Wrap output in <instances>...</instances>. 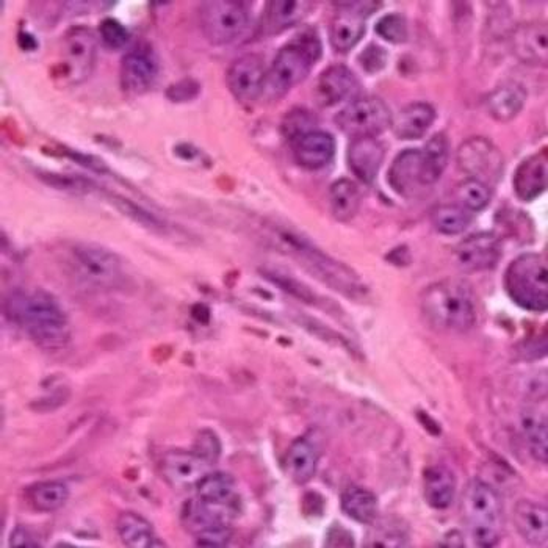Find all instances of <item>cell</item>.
I'll list each match as a JSON object with an SVG mask.
<instances>
[{
  "label": "cell",
  "mask_w": 548,
  "mask_h": 548,
  "mask_svg": "<svg viewBox=\"0 0 548 548\" xmlns=\"http://www.w3.org/2000/svg\"><path fill=\"white\" fill-rule=\"evenodd\" d=\"M456 162L464 173L478 181H498L505 170L500 149L486 137H472L459 146Z\"/></svg>",
  "instance_id": "obj_11"
},
{
  "label": "cell",
  "mask_w": 548,
  "mask_h": 548,
  "mask_svg": "<svg viewBox=\"0 0 548 548\" xmlns=\"http://www.w3.org/2000/svg\"><path fill=\"white\" fill-rule=\"evenodd\" d=\"M462 519L476 547H495L505 527L502 498L491 484L472 480L461 500Z\"/></svg>",
  "instance_id": "obj_4"
},
{
  "label": "cell",
  "mask_w": 548,
  "mask_h": 548,
  "mask_svg": "<svg viewBox=\"0 0 548 548\" xmlns=\"http://www.w3.org/2000/svg\"><path fill=\"white\" fill-rule=\"evenodd\" d=\"M321 57V43L315 30H306L300 37L285 44L274 58L265 76L264 93L271 101L282 98L300 85Z\"/></svg>",
  "instance_id": "obj_3"
},
{
  "label": "cell",
  "mask_w": 548,
  "mask_h": 548,
  "mask_svg": "<svg viewBox=\"0 0 548 548\" xmlns=\"http://www.w3.org/2000/svg\"><path fill=\"white\" fill-rule=\"evenodd\" d=\"M314 2L309 0H273L265 5L260 19V33L264 37L278 35L303 22L314 10Z\"/></svg>",
  "instance_id": "obj_20"
},
{
  "label": "cell",
  "mask_w": 548,
  "mask_h": 548,
  "mask_svg": "<svg viewBox=\"0 0 548 548\" xmlns=\"http://www.w3.org/2000/svg\"><path fill=\"white\" fill-rule=\"evenodd\" d=\"M340 505L350 519L362 525H372L378 519V498L365 487H347L340 498Z\"/></svg>",
  "instance_id": "obj_31"
},
{
  "label": "cell",
  "mask_w": 548,
  "mask_h": 548,
  "mask_svg": "<svg viewBox=\"0 0 548 548\" xmlns=\"http://www.w3.org/2000/svg\"><path fill=\"white\" fill-rule=\"evenodd\" d=\"M423 152L425 187H433L444 174L450 160V141L444 134H437L426 143Z\"/></svg>",
  "instance_id": "obj_34"
},
{
  "label": "cell",
  "mask_w": 548,
  "mask_h": 548,
  "mask_svg": "<svg viewBox=\"0 0 548 548\" xmlns=\"http://www.w3.org/2000/svg\"><path fill=\"white\" fill-rule=\"evenodd\" d=\"M30 503L40 512H54L68 502L69 489L60 481H44L35 484L29 491Z\"/></svg>",
  "instance_id": "obj_35"
},
{
  "label": "cell",
  "mask_w": 548,
  "mask_h": 548,
  "mask_svg": "<svg viewBox=\"0 0 548 548\" xmlns=\"http://www.w3.org/2000/svg\"><path fill=\"white\" fill-rule=\"evenodd\" d=\"M10 545L15 548L40 547V544L35 541V538L30 534V531L26 530L24 527H16L15 531L11 533Z\"/></svg>",
  "instance_id": "obj_48"
},
{
  "label": "cell",
  "mask_w": 548,
  "mask_h": 548,
  "mask_svg": "<svg viewBox=\"0 0 548 548\" xmlns=\"http://www.w3.org/2000/svg\"><path fill=\"white\" fill-rule=\"evenodd\" d=\"M159 76V58L149 44L130 49L119 68L121 87L127 94L137 96L151 90Z\"/></svg>",
  "instance_id": "obj_12"
},
{
  "label": "cell",
  "mask_w": 548,
  "mask_h": 548,
  "mask_svg": "<svg viewBox=\"0 0 548 548\" xmlns=\"http://www.w3.org/2000/svg\"><path fill=\"white\" fill-rule=\"evenodd\" d=\"M249 24V5L246 2L212 0L199 5V27L213 46H226L242 37Z\"/></svg>",
  "instance_id": "obj_6"
},
{
  "label": "cell",
  "mask_w": 548,
  "mask_h": 548,
  "mask_svg": "<svg viewBox=\"0 0 548 548\" xmlns=\"http://www.w3.org/2000/svg\"><path fill=\"white\" fill-rule=\"evenodd\" d=\"M436 110L425 102H414L392 119V130L400 140H420L436 121Z\"/></svg>",
  "instance_id": "obj_24"
},
{
  "label": "cell",
  "mask_w": 548,
  "mask_h": 548,
  "mask_svg": "<svg viewBox=\"0 0 548 548\" xmlns=\"http://www.w3.org/2000/svg\"><path fill=\"white\" fill-rule=\"evenodd\" d=\"M198 498L202 502L221 508H231L237 502L235 480L229 473L209 472L196 486Z\"/></svg>",
  "instance_id": "obj_29"
},
{
  "label": "cell",
  "mask_w": 548,
  "mask_h": 548,
  "mask_svg": "<svg viewBox=\"0 0 548 548\" xmlns=\"http://www.w3.org/2000/svg\"><path fill=\"white\" fill-rule=\"evenodd\" d=\"M502 238L494 232H480L464 238L455 249L458 267L466 273H481L497 267L502 259Z\"/></svg>",
  "instance_id": "obj_13"
},
{
  "label": "cell",
  "mask_w": 548,
  "mask_h": 548,
  "mask_svg": "<svg viewBox=\"0 0 548 548\" xmlns=\"http://www.w3.org/2000/svg\"><path fill=\"white\" fill-rule=\"evenodd\" d=\"M387 179L390 187L404 198H411L417 190L425 187L422 149H406L398 154L390 166Z\"/></svg>",
  "instance_id": "obj_18"
},
{
  "label": "cell",
  "mask_w": 548,
  "mask_h": 548,
  "mask_svg": "<svg viewBox=\"0 0 548 548\" xmlns=\"http://www.w3.org/2000/svg\"><path fill=\"white\" fill-rule=\"evenodd\" d=\"M392 112L379 98H357L336 116L343 134L354 138H376L392 127Z\"/></svg>",
  "instance_id": "obj_7"
},
{
  "label": "cell",
  "mask_w": 548,
  "mask_h": 548,
  "mask_svg": "<svg viewBox=\"0 0 548 548\" xmlns=\"http://www.w3.org/2000/svg\"><path fill=\"white\" fill-rule=\"evenodd\" d=\"M199 547H226L232 539V528L229 523H218L195 534Z\"/></svg>",
  "instance_id": "obj_43"
},
{
  "label": "cell",
  "mask_w": 548,
  "mask_h": 548,
  "mask_svg": "<svg viewBox=\"0 0 548 548\" xmlns=\"http://www.w3.org/2000/svg\"><path fill=\"white\" fill-rule=\"evenodd\" d=\"M372 530L368 531L367 547H406L409 544V528L406 523L401 522L397 517L387 519H376L370 525Z\"/></svg>",
  "instance_id": "obj_33"
},
{
  "label": "cell",
  "mask_w": 548,
  "mask_h": 548,
  "mask_svg": "<svg viewBox=\"0 0 548 548\" xmlns=\"http://www.w3.org/2000/svg\"><path fill=\"white\" fill-rule=\"evenodd\" d=\"M315 124H317V118L309 110H293L292 113L285 116L284 123H282V132H284L285 137L292 141L296 137L314 130Z\"/></svg>",
  "instance_id": "obj_40"
},
{
  "label": "cell",
  "mask_w": 548,
  "mask_h": 548,
  "mask_svg": "<svg viewBox=\"0 0 548 548\" xmlns=\"http://www.w3.org/2000/svg\"><path fill=\"white\" fill-rule=\"evenodd\" d=\"M99 38L105 46L118 51V49H123L129 43V32L121 22L107 18L99 26Z\"/></svg>",
  "instance_id": "obj_41"
},
{
  "label": "cell",
  "mask_w": 548,
  "mask_h": 548,
  "mask_svg": "<svg viewBox=\"0 0 548 548\" xmlns=\"http://www.w3.org/2000/svg\"><path fill=\"white\" fill-rule=\"evenodd\" d=\"M527 102V91L519 83H506L495 88L486 98V110L497 123H511Z\"/></svg>",
  "instance_id": "obj_26"
},
{
  "label": "cell",
  "mask_w": 548,
  "mask_h": 548,
  "mask_svg": "<svg viewBox=\"0 0 548 548\" xmlns=\"http://www.w3.org/2000/svg\"><path fill=\"white\" fill-rule=\"evenodd\" d=\"M423 495L431 508L447 509L456 495V476L444 464H434L423 472Z\"/></svg>",
  "instance_id": "obj_25"
},
{
  "label": "cell",
  "mask_w": 548,
  "mask_h": 548,
  "mask_svg": "<svg viewBox=\"0 0 548 548\" xmlns=\"http://www.w3.org/2000/svg\"><path fill=\"white\" fill-rule=\"evenodd\" d=\"M318 466V453L306 437L296 439L285 453V473L296 484H306L314 478Z\"/></svg>",
  "instance_id": "obj_28"
},
{
  "label": "cell",
  "mask_w": 548,
  "mask_h": 548,
  "mask_svg": "<svg viewBox=\"0 0 548 548\" xmlns=\"http://www.w3.org/2000/svg\"><path fill=\"white\" fill-rule=\"evenodd\" d=\"M425 320L440 331L467 332L476 323V301L472 289L462 279L434 282L420 298Z\"/></svg>",
  "instance_id": "obj_2"
},
{
  "label": "cell",
  "mask_w": 548,
  "mask_h": 548,
  "mask_svg": "<svg viewBox=\"0 0 548 548\" xmlns=\"http://www.w3.org/2000/svg\"><path fill=\"white\" fill-rule=\"evenodd\" d=\"M375 30L379 37L389 41V43L403 44L408 41V21L398 13H390V15L384 16L383 19H379Z\"/></svg>",
  "instance_id": "obj_38"
},
{
  "label": "cell",
  "mask_w": 548,
  "mask_h": 548,
  "mask_svg": "<svg viewBox=\"0 0 548 548\" xmlns=\"http://www.w3.org/2000/svg\"><path fill=\"white\" fill-rule=\"evenodd\" d=\"M290 143L296 163L306 170H321L336 156V140L323 130H311Z\"/></svg>",
  "instance_id": "obj_19"
},
{
  "label": "cell",
  "mask_w": 548,
  "mask_h": 548,
  "mask_svg": "<svg viewBox=\"0 0 548 548\" xmlns=\"http://www.w3.org/2000/svg\"><path fill=\"white\" fill-rule=\"evenodd\" d=\"M73 260L80 278L98 289H115L123 281L121 259L102 246L90 243L77 245Z\"/></svg>",
  "instance_id": "obj_8"
},
{
  "label": "cell",
  "mask_w": 548,
  "mask_h": 548,
  "mask_svg": "<svg viewBox=\"0 0 548 548\" xmlns=\"http://www.w3.org/2000/svg\"><path fill=\"white\" fill-rule=\"evenodd\" d=\"M4 314L46 350L65 347L69 340L68 317L54 296L44 290H13L4 300Z\"/></svg>",
  "instance_id": "obj_1"
},
{
  "label": "cell",
  "mask_w": 548,
  "mask_h": 548,
  "mask_svg": "<svg viewBox=\"0 0 548 548\" xmlns=\"http://www.w3.org/2000/svg\"><path fill=\"white\" fill-rule=\"evenodd\" d=\"M505 289L517 306L534 314L548 311V262L545 254L517 257L505 273Z\"/></svg>",
  "instance_id": "obj_5"
},
{
  "label": "cell",
  "mask_w": 548,
  "mask_h": 548,
  "mask_svg": "<svg viewBox=\"0 0 548 548\" xmlns=\"http://www.w3.org/2000/svg\"><path fill=\"white\" fill-rule=\"evenodd\" d=\"M512 52L530 66H547L548 29L545 22H527L511 33Z\"/></svg>",
  "instance_id": "obj_17"
},
{
  "label": "cell",
  "mask_w": 548,
  "mask_h": 548,
  "mask_svg": "<svg viewBox=\"0 0 548 548\" xmlns=\"http://www.w3.org/2000/svg\"><path fill=\"white\" fill-rule=\"evenodd\" d=\"M336 16L329 27V40L340 54H347L364 37L365 19L373 15L381 2H337Z\"/></svg>",
  "instance_id": "obj_10"
},
{
  "label": "cell",
  "mask_w": 548,
  "mask_h": 548,
  "mask_svg": "<svg viewBox=\"0 0 548 548\" xmlns=\"http://www.w3.org/2000/svg\"><path fill=\"white\" fill-rule=\"evenodd\" d=\"M387 62H389V54L384 51L383 47L376 46V44L365 47L364 52L359 55V63L368 74H378L379 71H383Z\"/></svg>",
  "instance_id": "obj_44"
},
{
  "label": "cell",
  "mask_w": 548,
  "mask_h": 548,
  "mask_svg": "<svg viewBox=\"0 0 548 548\" xmlns=\"http://www.w3.org/2000/svg\"><path fill=\"white\" fill-rule=\"evenodd\" d=\"M362 196L359 187L350 179L334 182L329 190V206L332 217L340 223H350L361 209Z\"/></svg>",
  "instance_id": "obj_32"
},
{
  "label": "cell",
  "mask_w": 548,
  "mask_h": 548,
  "mask_svg": "<svg viewBox=\"0 0 548 548\" xmlns=\"http://www.w3.org/2000/svg\"><path fill=\"white\" fill-rule=\"evenodd\" d=\"M98 55V40L93 30L88 27L77 26L65 33L62 44V68L63 76L69 82H85L93 73L94 63Z\"/></svg>",
  "instance_id": "obj_9"
},
{
  "label": "cell",
  "mask_w": 548,
  "mask_h": 548,
  "mask_svg": "<svg viewBox=\"0 0 548 548\" xmlns=\"http://www.w3.org/2000/svg\"><path fill=\"white\" fill-rule=\"evenodd\" d=\"M113 198H115V196H113ZM113 201H115L116 206H118V209L121 210V212L126 213L132 220L138 221V223L143 224L146 228H162V224H160V221L157 220L154 215L146 212V210L140 209L134 202L119 198V196H116Z\"/></svg>",
  "instance_id": "obj_45"
},
{
  "label": "cell",
  "mask_w": 548,
  "mask_h": 548,
  "mask_svg": "<svg viewBox=\"0 0 548 548\" xmlns=\"http://www.w3.org/2000/svg\"><path fill=\"white\" fill-rule=\"evenodd\" d=\"M520 426L533 458L542 464L548 462V422L545 409L528 406L520 415Z\"/></svg>",
  "instance_id": "obj_27"
},
{
  "label": "cell",
  "mask_w": 548,
  "mask_h": 548,
  "mask_svg": "<svg viewBox=\"0 0 548 548\" xmlns=\"http://www.w3.org/2000/svg\"><path fill=\"white\" fill-rule=\"evenodd\" d=\"M512 519L516 530L519 531L528 544L533 547H547L548 545V509L542 503L533 500H519L512 511Z\"/></svg>",
  "instance_id": "obj_23"
},
{
  "label": "cell",
  "mask_w": 548,
  "mask_h": 548,
  "mask_svg": "<svg viewBox=\"0 0 548 548\" xmlns=\"http://www.w3.org/2000/svg\"><path fill=\"white\" fill-rule=\"evenodd\" d=\"M192 450L215 466L221 456V442L213 431L202 430L196 436Z\"/></svg>",
  "instance_id": "obj_42"
},
{
  "label": "cell",
  "mask_w": 548,
  "mask_h": 548,
  "mask_svg": "<svg viewBox=\"0 0 548 548\" xmlns=\"http://www.w3.org/2000/svg\"><path fill=\"white\" fill-rule=\"evenodd\" d=\"M201 87L199 83L193 79H184L181 82L173 83L168 90H166V98L173 102H188L198 96Z\"/></svg>",
  "instance_id": "obj_46"
},
{
  "label": "cell",
  "mask_w": 548,
  "mask_h": 548,
  "mask_svg": "<svg viewBox=\"0 0 548 548\" xmlns=\"http://www.w3.org/2000/svg\"><path fill=\"white\" fill-rule=\"evenodd\" d=\"M547 181L548 152L544 148L517 166L514 179H512V187H514L517 198L522 201H533L547 190Z\"/></svg>",
  "instance_id": "obj_21"
},
{
  "label": "cell",
  "mask_w": 548,
  "mask_h": 548,
  "mask_svg": "<svg viewBox=\"0 0 548 548\" xmlns=\"http://www.w3.org/2000/svg\"><path fill=\"white\" fill-rule=\"evenodd\" d=\"M44 181L51 184L52 187L60 188V190H69V192H88L90 190V181L83 177L68 176V174L49 173Z\"/></svg>",
  "instance_id": "obj_47"
},
{
  "label": "cell",
  "mask_w": 548,
  "mask_h": 548,
  "mask_svg": "<svg viewBox=\"0 0 548 548\" xmlns=\"http://www.w3.org/2000/svg\"><path fill=\"white\" fill-rule=\"evenodd\" d=\"M264 276L268 281L278 285L279 289L290 293V295L296 296V298H300L304 303H317V300H315V293L312 292L311 289H307V285H304L303 282L296 281V279L290 278L287 274L279 273V271L276 270L265 271Z\"/></svg>",
  "instance_id": "obj_39"
},
{
  "label": "cell",
  "mask_w": 548,
  "mask_h": 548,
  "mask_svg": "<svg viewBox=\"0 0 548 548\" xmlns=\"http://www.w3.org/2000/svg\"><path fill=\"white\" fill-rule=\"evenodd\" d=\"M456 198L462 207H466L472 213L481 212L491 204L492 190L489 185L478 179H467L458 185L456 190Z\"/></svg>",
  "instance_id": "obj_37"
},
{
  "label": "cell",
  "mask_w": 548,
  "mask_h": 548,
  "mask_svg": "<svg viewBox=\"0 0 548 548\" xmlns=\"http://www.w3.org/2000/svg\"><path fill=\"white\" fill-rule=\"evenodd\" d=\"M264 60L256 54L237 58L226 73V83L238 101L253 102L264 93Z\"/></svg>",
  "instance_id": "obj_15"
},
{
  "label": "cell",
  "mask_w": 548,
  "mask_h": 548,
  "mask_svg": "<svg viewBox=\"0 0 548 548\" xmlns=\"http://www.w3.org/2000/svg\"><path fill=\"white\" fill-rule=\"evenodd\" d=\"M473 213L461 204H444L433 213V224L437 232L444 235H459L469 228Z\"/></svg>",
  "instance_id": "obj_36"
},
{
  "label": "cell",
  "mask_w": 548,
  "mask_h": 548,
  "mask_svg": "<svg viewBox=\"0 0 548 548\" xmlns=\"http://www.w3.org/2000/svg\"><path fill=\"white\" fill-rule=\"evenodd\" d=\"M116 530L127 547L148 548L163 545V542H156L151 523L137 512H121L116 520Z\"/></svg>",
  "instance_id": "obj_30"
},
{
  "label": "cell",
  "mask_w": 548,
  "mask_h": 548,
  "mask_svg": "<svg viewBox=\"0 0 548 548\" xmlns=\"http://www.w3.org/2000/svg\"><path fill=\"white\" fill-rule=\"evenodd\" d=\"M386 149L376 138H354L348 148V166L364 184H373L383 166Z\"/></svg>",
  "instance_id": "obj_22"
},
{
  "label": "cell",
  "mask_w": 548,
  "mask_h": 548,
  "mask_svg": "<svg viewBox=\"0 0 548 548\" xmlns=\"http://www.w3.org/2000/svg\"><path fill=\"white\" fill-rule=\"evenodd\" d=\"M213 464L195 451L171 450L165 453L160 464L166 483L176 489L198 486L199 481L212 472Z\"/></svg>",
  "instance_id": "obj_14"
},
{
  "label": "cell",
  "mask_w": 548,
  "mask_h": 548,
  "mask_svg": "<svg viewBox=\"0 0 548 548\" xmlns=\"http://www.w3.org/2000/svg\"><path fill=\"white\" fill-rule=\"evenodd\" d=\"M361 83L350 68L343 65L329 66L315 83V101L320 107H334L343 101L357 99Z\"/></svg>",
  "instance_id": "obj_16"
}]
</instances>
